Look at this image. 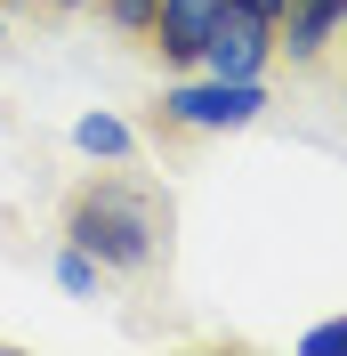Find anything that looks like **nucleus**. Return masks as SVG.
Here are the masks:
<instances>
[{
  "label": "nucleus",
  "mask_w": 347,
  "mask_h": 356,
  "mask_svg": "<svg viewBox=\"0 0 347 356\" xmlns=\"http://www.w3.org/2000/svg\"><path fill=\"white\" fill-rule=\"evenodd\" d=\"M259 113H266V81H218V73H202V81L162 89V122L170 130H251Z\"/></svg>",
  "instance_id": "7ed1b4c3"
},
{
  "label": "nucleus",
  "mask_w": 347,
  "mask_h": 356,
  "mask_svg": "<svg viewBox=\"0 0 347 356\" xmlns=\"http://www.w3.org/2000/svg\"><path fill=\"white\" fill-rule=\"evenodd\" d=\"M73 146H81L89 162H130L137 154V130L121 122V113H81V122H73Z\"/></svg>",
  "instance_id": "423d86ee"
},
{
  "label": "nucleus",
  "mask_w": 347,
  "mask_h": 356,
  "mask_svg": "<svg viewBox=\"0 0 347 356\" xmlns=\"http://www.w3.org/2000/svg\"><path fill=\"white\" fill-rule=\"evenodd\" d=\"M339 17H347V0H282V17H275V57L315 65V57L339 41Z\"/></svg>",
  "instance_id": "20e7f679"
},
{
  "label": "nucleus",
  "mask_w": 347,
  "mask_h": 356,
  "mask_svg": "<svg viewBox=\"0 0 347 356\" xmlns=\"http://www.w3.org/2000/svg\"><path fill=\"white\" fill-rule=\"evenodd\" d=\"M259 8H266V17H282V0H259Z\"/></svg>",
  "instance_id": "9b49d317"
},
{
  "label": "nucleus",
  "mask_w": 347,
  "mask_h": 356,
  "mask_svg": "<svg viewBox=\"0 0 347 356\" xmlns=\"http://www.w3.org/2000/svg\"><path fill=\"white\" fill-rule=\"evenodd\" d=\"M97 8H105V24H113V33L146 41V33H153V8H162V0H97Z\"/></svg>",
  "instance_id": "6e6552de"
},
{
  "label": "nucleus",
  "mask_w": 347,
  "mask_h": 356,
  "mask_svg": "<svg viewBox=\"0 0 347 356\" xmlns=\"http://www.w3.org/2000/svg\"><path fill=\"white\" fill-rule=\"evenodd\" d=\"M210 17H218V0H162L146 41L162 49V65L194 73V65H202V41H210Z\"/></svg>",
  "instance_id": "39448f33"
},
{
  "label": "nucleus",
  "mask_w": 347,
  "mask_h": 356,
  "mask_svg": "<svg viewBox=\"0 0 347 356\" xmlns=\"http://www.w3.org/2000/svg\"><path fill=\"white\" fill-rule=\"evenodd\" d=\"M49 8H57V17H73V8H97V0H49Z\"/></svg>",
  "instance_id": "9d476101"
},
{
  "label": "nucleus",
  "mask_w": 347,
  "mask_h": 356,
  "mask_svg": "<svg viewBox=\"0 0 347 356\" xmlns=\"http://www.w3.org/2000/svg\"><path fill=\"white\" fill-rule=\"evenodd\" d=\"M162 235H170V202L146 178L113 170V178H89L65 202V243H81L105 275H146L162 259Z\"/></svg>",
  "instance_id": "f257e3e1"
},
{
  "label": "nucleus",
  "mask_w": 347,
  "mask_h": 356,
  "mask_svg": "<svg viewBox=\"0 0 347 356\" xmlns=\"http://www.w3.org/2000/svg\"><path fill=\"white\" fill-rule=\"evenodd\" d=\"M0 33H8V17H0Z\"/></svg>",
  "instance_id": "ddd939ff"
},
{
  "label": "nucleus",
  "mask_w": 347,
  "mask_h": 356,
  "mask_svg": "<svg viewBox=\"0 0 347 356\" xmlns=\"http://www.w3.org/2000/svg\"><path fill=\"white\" fill-rule=\"evenodd\" d=\"M97 275H105V267L89 259L81 243H65V251H57V291H65V300H97Z\"/></svg>",
  "instance_id": "0eeeda50"
},
{
  "label": "nucleus",
  "mask_w": 347,
  "mask_h": 356,
  "mask_svg": "<svg viewBox=\"0 0 347 356\" xmlns=\"http://www.w3.org/2000/svg\"><path fill=\"white\" fill-rule=\"evenodd\" d=\"M266 65H275V17L259 0H218L210 41H202V73H218V81H266Z\"/></svg>",
  "instance_id": "f03ea898"
},
{
  "label": "nucleus",
  "mask_w": 347,
  "mask_h": 356,
  "mask_svg": "<svg viewBox=\"0 0 347 356\" xmlns=\"http://www.w3.org/2000/svg\"><path fill=\"white\" fill-rule=\"evenodd\" d=\"M339 57H347V17H339Z\"/></svg>",
  "instance_id": "f8f14e48"
},
{
  "label": "nucleus",
  "mask_w": 347,
  "mask_h": 356,
  "mask_svg": "<svg viewBox=\"0 0 347 356\" xmlns=\"http://www.w3.org/2000/svg\"><path fill=\"white\" fill-rule=\"evenodd\" d=\"M307 356H347V316H323V324H307L299 332Z\"/></svg>",
  "instance_id": "1a4fd4ad"
}]
</instances>
